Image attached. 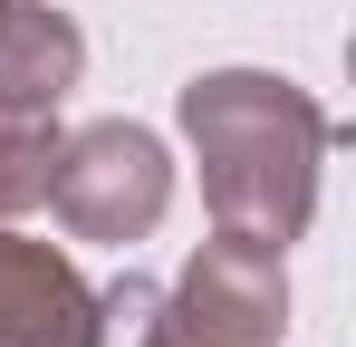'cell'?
<instances>
[{
	"mask_svg": "<svg viewBox=\"0 0 356 347\" xmlns=\"http://www.w3.org/2000/svg\"><path fill=\"white\" fill-rule=\"evenodd\" d=\"M183 145L202 164L212 222L289 251L308 231V213H318V164H327L337 125L280 68H202L183 87Z\"/></svg>",
	"mask_w": 356,
	"mask_h": 347,
	"instance_id": "cell-1",
	"label": "cell"
},
{
	"mask_svg": "<svg viewBox=\"0 0 356 347\" xmlns=\"http://www.w3.org/2000/svg\"><path fill=\"white\" fill-rule=\"evenodd\" d=\"M289 251L212 231L164 289H145V338L135 347H280L289 338Z\"/></svg>",
	"mask_w": 356,
	"mask_h": 347,
	"instance_id": "cell-2",
	"label": "cell"
},
{
	"mask_svg": "<svg viewBox=\"0 0 356 347\" xmlns=\"http://www.w3.org/2000/svg\"><path fill=\"white\" fill-rule=\"evenodd\" d=\"M49 203L77 241H106V251H135L145 231L164 222L174 203V155L154 125H125V116H97L58 135V164H49Z\"/></svg>",
	"mask_w": 356,
	"mask_h": 347,
	"instance_id": "cell-3",
	"label": "cell"
},
{
	"mask_svg": "<svg viewBox=\"0 0 356 347\" xmlns=\"http://www.w3.org/2000/svg\"><path fill=\"white\" fill-rule=\"evenodd\" d=\"M106 289L67 251L0 222V347H106Z\"/></svg>",
	"mask_w": 356,
	"mask_h": 347,
	"instance_id": "cell-4",
	"label": "cell"
},
{
	"mask_svg": "<svg viewBox=\"0 0 356 347\" xmlns=\"http://www.w3.org/2000/svg\"><path fill=\"white\" fill-rule=\"evenodd\" d=\"M87 77V29L49 0H0V116H58Z\"/></svg>",
	"mask_w": 356,
	"mask_h": 347,
	"instance_id": "cell-5",
	"label": "cell"
},
{
	"mask_svg": "<svg viewBox=\"0 0 356 347\" xmlns=\"http://www.w3.org/2000/svg\"><path fill=\"white\" fill-rule=\"evenodd\" d=\"M49 164H58V116H0V222L49 203Z\"/></svg>",
	"mask_w": 356,
	"mask_h": 347,
	"instance_id": "cell-6",
	"label": "cell"
}]
</instances>
